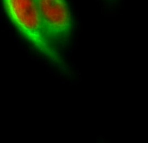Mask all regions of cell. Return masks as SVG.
<instances>
[{"label": "cell", "mask_w": 148, "mask_h": 143, "mask_svg": "<svg viewBox=\"0 0 148 143\" xmlns=\"http://www.w3.org/2000/svg\"><path fill=\"white\" fill-rule=\"evenodd\" d=\"M45 37L60 41L71 36L73 20L66 0H34Z\"/></svg>", "instance_id": "cell-2"}, {"label": "cell", "mask_w": 148, "mask_h": 143, "mask_svg": "<svg viewBox=\"0 0 148 143\" xmlns=\"http://www.w3.org/2000/svg\"><path fill=\"white\" fill-rule=\"evenodd\" d=\"M6 15L25 39L45 58L61 68L64 63L53 44L45 37L34 0H1Z\"/></svg>", "instance_id": "cell-1"}]
</instances>
